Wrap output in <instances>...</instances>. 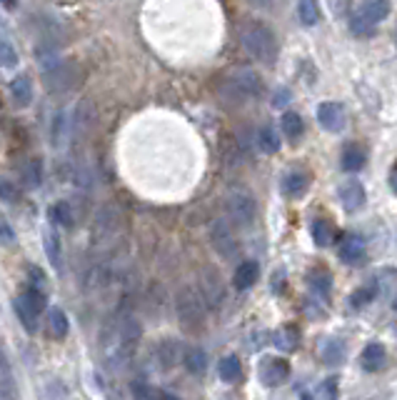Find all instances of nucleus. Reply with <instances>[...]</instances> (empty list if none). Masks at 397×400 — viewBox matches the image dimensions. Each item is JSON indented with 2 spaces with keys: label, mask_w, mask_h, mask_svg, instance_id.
<instances>
[{
  "label": "nucleus",
  "mask_w": 397,
  "mask_h": 400,
  "mask_svg": "<svg viewBox=\"0 0 397 400\" xmlns=\"http://www.w3.org/2000/svg\"><path fill=\"white\" fill-rule=\"evenodd\" d=\"M318 123L330 133H340L345 128V110L340 103H332V100H325L318 105Z\"/></svg>",
  "instance_id": "nucleus-7"
},
{
  "label": "nucleus",
  "mask_w": 397,
  "mask_h": 400,
  "mask_svg": "<svg viewBox=\"0 0 397 400\" xmlns=\"http://www.w3.org/2000/svg\"><path fill=\"white\" fill-rule=\"evenodd\" d=\"M307 185H310V175L302 171H290L283 178V193L288 198H302L307 193Z\"/></svg>",
  "instance_id": "nucleus-11"
},
{
  "label": "nucleus",
  "mask_w": 397,
  "mask_h": 400,
  "mask_svg": "<svg viewBox=\"0 0 397 400\" xmlns=\"http://www.w3.org/2000/svg\"><path fill=\"white\" fill-rule=\"evenodd\" d=\"M360 363H363V371H368V373L382 371V368H385V363H387L385 348H382L380 343H370L368 348L363 350V358H360Z\"/></svg>",
  "instance_id": "nucleus-13"
},
{
  "label": "nucleus",
  "mask_w": 397,
  "mask_h": 400,
  "mask_svg": "<svg viewBox=\"0 0 397 400\" xmlns=\"http://www.w3.org/2000/svg\"><path fill=\"white\" fill-rule=\"evenodd\" d=\"M177 315L187 326H195L203 320V300L198 298V293L190 291V288H182L177 293Z\"/></svg>",
  "instance_id": "nucleus-6"
},
{
  "label": "nucleus",
  "mask_w": 397,
  "mask_h": 400,
  "mask_svg": "<svg viewBox=\"0 0 397 400\" xmlns=\"http://www.w3.org/2000/svg\"><path fill=\"white\" fill-rule=\"evenodd\" d=\"M257 145H260V150H262V153H267V155L278 153V150H280L278 131H275L273 126H265L260 133H257Z\"/></svg>",
  "instance_id": "nucleus-24"
},
{
  "label": "nucleus",
  "mask_w": 397,
  "mask_h": 400,
  "mask_svg": "<svg viewBox=\"0 0 397 400\" xmlns=\"http://www.w3.org/2000/svg\"><path fill=\"white\" fill-rule=\"evenodd\" d=\"M285 100H290V93L288 91H280L278 93V95H275V105H278V108H283V103H285Z\"/></svg>",
  "instance_id": "nucleus-42"
},
{
  "label": "nucleus",
  "mask_w": 397,
  "mask_h": 400,
  "mask_svg": "<svg viewBox=\"0 0 397 400\" xmlns=\"http://www.w3.org/2000/svg\"><path fill=\"white\" fill-rule=\"evenodd\" d=\"M227 213H230V218H233L235 223L248 228L257 215V203L245 188H235L227 195Z\"/></svg>",
  "instance_id": "nucleus-2"
},
{
  "label": "nucleus",
  "mask_w": 397,
  "mask_h": 400,
  "mask_svg": "<svg viewBox=\"0 0 397 400\" xmlns=\"http://www.w3.org/2000/svg\"><path fill=\"white\" fill-rule=\"evenodd\" d=\"M203 298L210 305H220V300L225 298V286L215 278L213 270H208V273L203 275Z\"/></svg>",
  "instance_id": "nucleus-14"
},
{
  "label": "nucleus",
  "mask_w": 397,
  "mask_h": 400,
  "mask_svg": "<svg viewBox=\"0 0 397 400\" xmlns=\"http://www.w3.org/2000/svg\"><path fill=\"white\" fill-rule=\"evenodd\" d=\"M23 303L28 305L35 315H40L43 313V308H46V295L40 293V288L30 286V288H25V293H23Z\"/></svg>",
  "instance_id": "nucleus-28"
},
{
  "label": "nucleus",
  "mask_w": 397,
  "mask_h": 400,
  "mask_svg": "<svg viewBox=\"0 0 397 400\" xmlns=\"http://www.w3.org/2000/svg\"><path fill=\"white\" fill-rule=\"evenodd\" d=\"M40 178H43V173H40V160H30L28 168H25V183H28L30 188H35V185L40 183Z\"/></svg>",
  "instance_id": "nucleus-35"
},
{
  "label": "nucleus",
  "mask_w": 397,
  "mask_h": 400,
  "mask_svg": "<svg viewBox=\"0 0 397 400\" xmlns=\"http://www.w3.org/2000/svg\"><path fill=\"white\" fill-rule=\"evenodd\" d=\"M227 91H233L238 100H248V98H255L260 93V78H257L255 70L250 68H238L230 80H227Z\"/></svg>",
  "instance_id": "nucleus-4"
},
{
  "label": "nucleus",
  "mask_w": 397,
  "mask_h": 400,
  "mask_svg": "<svg viewBox=\"0 0 397 400\" xmlns=\"http://www.w3.org/2000/svg\"><path fill=\"white\" fill-rule=\"evenodd\" d=\"M48 326H51V333L55 338H65L70 331V323H68V315L62 308H51L48 313Z\"/></svg>",
  "instance_id": "nucleus-23"
},
{
  "label": "nucleus",
  "mask_w": 397,
  "mask_h": 400,
  "mask_svg": "<svg viewBox=\"0 0 397 400\" xmlns=\"http://www.w3.org/2000/svg\"><path fill=\"white\" fill-rule=\"evenodd\" d=\"M340 203L345 206V211H350V213L360 211V208L365 206L363 183H358V180H347V183L340 188Z\"/></svg>",
  "instance_id": "nucleus-10"
},
{
  "label": "nucleus",
  "mask_w": 397,
  "mask_h": 400,
  "mask_svg": "<svg viewBox=\"0 0 397 400\" xmlns=\"http://www.w3.org/2000/svg\"><path fill=\"white\" fill-rule=\"evenodd\" d=\"M240 43L248 51L250 58H255L257 63L273 65L278 60V38L267 25L262 23H248L240 30Z\"/></svg>",
  "instance_id": "nucleus-1"
},
{
  "label": "nucleus",
  "mask_w": 397,
  "mask_h": 400,
  "mask_svg": "<svg viewBox=\"0 0 397 400\" xmlns=\"http://www.w3.org/2000/svg\"><path fill=\"white\" fill-rule=\"evenodd\" d=\"M297 15L305 28H315L320 23V8L318 0H297Z\"/></svg>",
  "instance_id": "nucleus-20"
},
{
  "label": "nucleus",
  "mask_w": 397,
  "mask_h": 400,
  "mask_svg": "<svg viewBox=\"0 0 397 400\" xmlns=\"http://www.w3.org/2000/svg\"><path fill=\"white\" fill-rule=\"evenodd\" d=\"M275 345H278L280 350H292V348H295V333H292V331H280L278 335H275Z\"/></svg>",
  "instance_id": "nucleus-36"
},
{
  "label": "nucleus",
  "mask_w": 397,
  "mask_h": 400,
  "mask_svg": "<svg viewBox=\"0 0 397 400\" xmlns=\"http://www.w3.org/2000/svg\"><path fill=\"white\" fill-rule=\"evenodd\" d=\"M205 366H208V358H205V353L200 348H193V350H187L185 355V368L193 375H203L205 373Z\"/></svg>",
  "instance_id": "nucleus-27"
},
{
  "label": "nucleus",
  "mask_w": 397,
  "mask_h": 400,
  "mask_svg": "<svg viewBox=\"0 0 397 400\" xmlns=\"http://www.w3.org/2000/svg\"><path fill=\"white\" fill-rule=\"evenodd\" d=\"M323 358L328 360L330 366H335V363H340V360L345 358V345L337 343V340H325V345H323Z\"/></svg>",
  "instance_id": "nucleus-30"
},
{
  "label": "nucleus",
  "mask_w": 397,
  "mask_h": 400,
  "mask_svg": "<svg viewBox=\"0 0 397 400\" xmlns=\"http://www.w3.org/2000/svg\"><path fill=\"white\" fill-rule=\"evenodd\" d=\"M280 126H283V135L288 138L290 143H297V140L302 138V133H305V123H302L300 115L292 113V110L283 113V120H280Z\"/></svg>",
  "instance_id": "nucleus-15"
},
{
  "label": "nucleus",
  "mask_w": 397,
  "mask_h": 400,
  "mask_svg": "<svg viewBox=\"0 0 397 400\" xmlns=\"http://www.w3.org/2000/svg\"><path fill=\"white\" fill-rule=\"evenodd\" d=\"M68 113L65 110H58L55 118H53V145L55 148H62L65 143V135H68Z\"/></svg>",
  "instance_id": "nucleus-25"
},
{
  "label": "nucleus",
  "mask_w": 397,
  "mask_h": 400,
  "mask_svg": "<svg viewBox=\"0 0 397 400\" xmlns=\"http://www.w3.org/2000/svg\"><path fill=\"white\" fill-rule=\"evenodd\" d=\"M312 240H315V246L325 248L332 243V225L328 223V220H323V218H318V220H312Z\"/></svg>",
  "instance_id": "nucleus-26"
},
{
  "label": "nucleus",
  "mask_w": 397,
  "mask_h": 400,
  "mask_svg": "<svg viewBox=\"0 0 397 400\" xmlns=\"http://www.w3.org/2000/svg\"><path fill=\"white\" fill-rule=\"evenodd\" d=\"M51 218L55 225H62V228H73V211H70L68 203H55L51 208Z\"/></svg>",
  "instance_id": "nucleus-29"
},
{
  "label": "nucleus",
  "mask_w": 397,
  "mask_h": 400,
  "mask_svg": "<svg viewBox=\"0 0 397 400\" xmlns=\"http://www.w3.org/2000/svg\"><path fill=\"white\" fill-rule=\"evenodd\" d=\"M0 3H3L8 11H15V8H18V0H0Z\"/></svg>",
  "instance_id": "nucleus-43"
},
{
  "label": "nucleus",
  "mask_w": 397,
  "mask_h": 400,
  "mask_svg": "<svg viewBox=\"0 0 397 400\" xmlns=\"http://www.w3.org/2000/svg\"><path fill=\"white\" fill-rule=\"evenodd\" d=\"M360 15L377 25L390 15V0H363V13Z\"/></svg>",
  "instance_id": "nucleus-16"
},
{
  "label": "nucleus",
  "mask_w": 397,
  "mask_h": 400,
  "mask_svg": "<svg viewBox=\"0 0 397 400\" xmlns=\"http://www.w3.org/2000/svg\"><path fill=\"white\" fill-rule=\"evenodd\" d=\"M217 373H220V380L222 383H235L243 373V366H240V360L235 355H225L220 360V366H217Z\"/></svg>",
  "instance_id": "nucleus-22"
},
{
  "label": "nucleus",
  "mask_w": 397,
  "mask_h": 400,
  "mask_svg": "<svg viewBox=\"0 0 397 400\" xmlns=\"http://www.w3.org/2000/svg\"><path fill=\"white\" fill-rule=\"evenodd\" d=\"M250 3H253L255 8H260V11H267V8H273L275 0H250Z\"/></svg>",
  "instance_id": "nucleus-41"
},
{
  "label": "nucleus",
  "mask_w": 397,
  "mask_h": 400,
  "mask_svg": "<svg viewBox=\"0 0 397 400\" xmlns=\"http://www.w3.org/2000/svg\"><path fill=\"white\" fill-rule=\"evenodd\" d=\"M18 53L8 40H0V68H15Z\"/></svg>",
  "instance_id": "nucleus-33"
},
{
  "label": "nucleus",
  "mask_w": 397,
  "mask_h": 400,
  "mask_svg": "<svg viewBox=\"0 0 397 400\" xmlns=\"http://www.w3.org/2000/svg\"><path fill=\"white\" fill-rule=\"evenodd\" d=\"M350 30H352V35H358V38H370V35L375 33V23L365 20L363 15H355L350 23Z\"/></svg>",
  "instance_id": "nucleus-34"
},
{
  "label": "nucleus",
  "mask_w": 397,
  "mask_h": 400,
  "mask_svg": "<svg viewBox=\"0 0 397 400\" xmlns=\"http://www.w3.org/2000/svg\"><path fill=\"white\" fill-rule=\"evenodd\" d=\"M11 98L13 103L25 108V105L33 103V80L28 75H18V78L11 80Z\"/></svg>",
  "instance_id": "nucleus-12"
},
{
  "label": "nucleus",
  "mask_w": 397,
  "mask_h": 400,
  "mask_svg": "<svg viewBox=\"0 0 397 400\" xmlns=\"http://www.w3.org/2000/svg\"><path fill=\"white\" fill-rule=\"evenodd\" d=\"M0 243H6V246L15 243V233H13V228L8 225V220H3V218H0Z\"/></svg>",
  "instance_id": "nucleus-38"
},
{
  "label": "nucleus",
  "mask_w": 397,
  "mask_h": 400,
  "mask_svg": "<svg viewBox=\"0 0 397 400\" xmlns=\"http://www.w3.org/2000/svg\"><path fill=\"white\" fill-rule=\"evenodd\" d=\"M328 6H330V13L335 18H345L352 8V0H328Z\"/></svg>",
  "instance_id": "nucleus-37"
},
{
  "label": "nucleus",
  "mask_w": 397,
  "mask_h": 400,
  "mask_svg": "<svg viewBox=\"0 0 397 400\" xmlns=\"http://www.w3.org/2000/svg\"><path fill=\"white\" fill-rule=\"evenodd\" d=\"M158 400H177L175 395H170V393H158Z\"/></svg>",
  "instance_id": "nucleus-44"
},
{
  "label": "nucleus",
  "mask_w": 397,
  "mask_h": 400,
  "mask_svg": "<svg viewBox=\"0 0 397 400\" xmlns=\"http://www.w3.org/2000/svg\"><path fill=\"white\" fill-rule=\"evenodd\" d=\"M210 243L222 260H235V255H238V240H235V233L230 230V223H227V220H222V218L213 220Z\"/></svg>",
  "instance_id": "nucleus-3"
},
{
  "label": "nucleus",
  "mask_w": 397,
  "mask_h": 400,
  "mask_svg": "<svg viewBox=\"0 0 397 400\" xmlns=\"http://www.w3.org/2000/svg\"><path fill=\"white\" fill-rule=\"evenodd\" d=\"M0 200H15V188L8 180H0Z\"/></svg>",
  "instance_id": "nucleus-39"
},
{
  "label": "nucleus",
  "mask_w": 397,
  "mask_h": 400,
  "mask_svg": "<svg viewBox=\"0 0 397 400\" xmlns=\"http://www.w3.org/2000/svg\"><path fill=\"white\" fill-rule=\"evenodd\" d=\"M337 255H340L342 263H358L365 255V240L358 233H347L340 240V248H337Z\"/></svg>",
  "instance_id": "nucleus-9"
},
{
  "label": "nucleus",
  "mask_w": 397,
  "mask_h": 400,
  "mask_svg": "<svg viewBox=\"0 0 397 400\" xmlns=\"http://www.w3.org/2000/svg\"><path fill=\"white\" fill-rule=\"evenodd\" d=\"M302 400H315V398H312V395H302Z\"/></svg>",
  "instance_id": "nucleus-45"
},
{
  "label": "nucleus",
  "mask_w": 397,
  "mask_h": 400,
  "mask_svg": "<svg viewBox=\"0 0 397 400\" xmlns=\"http://www.w3.org/2000/svg\"><path fill=\"white\" fill-rule=\"evenodd\" d=\"M43 246H46L51 265L55 270H60L62 268V263H60V238H58V233L53 228H46V233H43Z\"/></svg>",
  "instance_id": "nucleus-21"
},
{
  "label": "nucleus",
  "mask_w": 397,
  "mask_h": 400,
  "mask_svg": "<svg viewBox=\"0 0 397 400\" xmlns=\"http://www.w3.org/2000/svg\"><path fill=\"white\" fill-rule=\"evenodd\" d=\"M43 78H46V86L48 91L53 93V95H58V93H65L70 91V88L75 86V80H78V70H75L73 63H58L55 68L46 70L43 73Z\"/></svg>",
  "instance_id": "nucleus-5"
},
{
  "label": "nucleus",
  "mask_w": 397,
  "mask_h": 400,
  "mask_svg": "<svg viewBox=\"0 0 397 400\" xmlns=\"http://www.w3.org/2000/svg\"><path fill=\"white\" fill-rule=\"evenodd\" d=\"M257 263L255 260H245V263L238 265V270H235V288L238 291H248L253 283L257 280Z\"/></svg>",
  "instance_id": "nucleus-19"
},
{
  "label": "nucleus",
  "mask_w": 397,
  "mask_h": 400,
  "mask_svg": "<svg viewBox=\"0 0 397 400\" xmlns=\"http://www.w3.org/2000/svg\"><path fill=\"white\" fill-rule=\"evenodd\" d=\"M365 160H368V158H365V150L360 148V145L350 143L345 150H342V171H347V173L363 171Z\"/></svg>",
  "instance_id": "nucleus-18"
},
{
  "label": "nucleus",
  "mask_w": 397,
  "mask_h": 400,
  "mask_svg": "<svg viewBox=\"0 0 397 400\" xmlns=\"http://www.w3.org/2000/svg\"><path fill=\"white\" fill-rule=\"evenodd\" d=\"M288 378H290V363H288V360L270 358L260 366L262 385H270V388H275V385H283Z\"/></svg>",
  "instance_id": "nucleus-8"
},
{
  "label": "nucleus",
  "mask_w": 397,
  "mask_h": 400,
  "mask_svg": "<svg viewBox=\"0 0 397 400\" xmlns=\"http://www.w3.org/2000/svg\"><path fill=\"white\" fill-rule=\"evenodd\" d=\"M15 313H18V318H20V323L25 326V331L35 333V318H38V315L23 303V298H18L15 300Z\"/></svg>",
  "instance_id": "nucleus-32"
},
{
  "label": "nucleus",
  "mask_w": 397,
  "mask_h": 400,
  "mask_svg": "<svg viewBox=\"0 0 397 400\" xmlns=\"http://www.w3.org/2000/svg\"><path fill=\"white\" fill-rule=\"evenodd\" d=\"M115 230H118V218L113 215V211H100L97 223H95V238L102 240V243H108L115 235Z\"/></svg>",
  "instance_id": "nucleus-17"
},
{
  "label": "nucleus",
  "mask_w": 397,
  "mask_h": 400,
  "mask_svg": "<svg viewBox=\"0 0 397 400\" xmlns=\"http://www.w3.org/2000/svg\"><path fill=\"white\" fill-rule=\"evenodd\" d=\"M133 390H135V398L137 400H153V398H150V390L145 388V385L135 383V385H133Z\"/></svg>",
  "instance_id": "nucleus-40"
},
{
  "label": "nucleus",
  "mask_w": 397,
  "mask_h": 400,
  "mask_svg": "<svg viewBox=\"0 0 397 400\" xmlns=\"http://www.w3.org/2000/svg\"><path fill=\"white\" fill-rule=\"evenodd\" d=\"M177 343L175 340H165L163 345H160V366L163 368H173L177 363Z\"/></svg>",
  "instance_id": "nucleus-31"
}]
</instances>
